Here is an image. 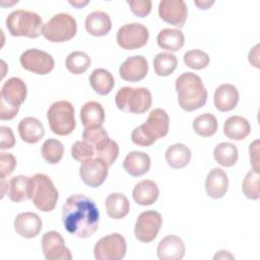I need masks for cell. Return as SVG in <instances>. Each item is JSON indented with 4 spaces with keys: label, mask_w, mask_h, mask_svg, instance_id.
Wrapping results in <instances>:
<instances>
[{
    "label": "cell",
    "mask_w": 260,
    "mask_h": 260,
    "mask_svg": "<svg viewBox=\"0 0 260 260\" xmlns=\"http://www.w3.org/2000/svg\"><path fill=\"white\" fill-rule=\"evenodd\" d=\"M62 220L70 235L86 239L98 231L100 212L93 200L83 194H72L62 207Z\"/></svg>",
    "instance_id": "cell-1"
},
{
    "label": "cell",
    "mask_w": 260,
    "mask_h": 260,
    "mask_svg": "<svg viewBox=\"0 0 260 260\" xmlns=\"http://www.w3.org/2000/svg\"><path fill=\"white\" fill-rule=\"evenodd\" d=\"M176 91L180 107L192 112L206 104L207 90L202 79L193 72H185L176 80Z\"/></svg>",
    "instance_id": "cell-2"
},
{
    "label": "cell",
    "mask_w": 260,
    "mask_h": 260,
    "mask_svg": "<svg viewBox=\"0 0 260 260\" xmlns=\"http://www.w3.org/2000/svg\"><path fill=\"white\" fill-rule=\"evenodd\" d=\"M170 119L162 109H153L145 123L134 128L131 133V140L139 146H150L157 139L165 137L169 132Z\"/></svg>",
    "instance_id": "cell-3"
},
{
    "label": "cell",
    "mask_w": 260,
    "mask_h": 260,
    "mask_svg": "<svg viewBox=\"0 0 260 260\" xmlns=\"http://www.w3.org/2000/svg\"><path fill=\"white\" fill-rule=\"evenodd\" d=\"M27 93L24 81L18 77H11L4 82L0 92V119L11 120L25 101Z\"/></svg>",
    "instance_id": "cell-4"
},
{
    "label": "cell",
    "mask_w": 260,
    "mask_h": 260,
    "mask_svg": "<svg viewBox=\"0 0 260 260\" xmlns=\"http://www.w3.org/2000/svg\"><path fill=\"white\" fill-rule=\"evenodd\" d=\"M43 26L41 16L29 10H14L6 18V27L13 37L38 38L43 31Z\"/></svg>",
    "instance_id": "cell-5"
},
{
    "label": "cell",
    "mask_w": 260,
    "mask_h": 260,
    "mask_svg": "<svg viewBox=\"0 0 260 260\" xmlns=\"http://www.w3.org/2000/svg\"><path fill=\"white\" fill-rule=\"evenodd\" d=\"M58 190L52 180L45 174H36L30 177V200L41 211H52L58 201Z\"/></svg>",
    "instance_id": "cell-6"
},
{
    "label": "cell",
    "mask_w": 260,
    "mask_h": 260,
    "mask_svg": "<svg viewBox=\"0 0 260 260\" xmlns=\"http://www.w3.org/2000/svg\"><path fill=\"white\" fill-rule=\"evenodd\" d=\"M115 103L119 110L133 114H143L152 103L150 91L145 87H121L115 96Z\"/></svg>",
    "instance_id": "cell-7"
},
{
    "label": "cell",
    "mask_w": 260,
    "mask_h": 260,
    "mask_svg": "<svg viewBox=\"0 0 260 260\" xmlns=\"http://www.w3.org/2000/svg\"><path fill=\"white\" fill-rule=\"evenodd\" d=\"M47 119L52 132L59 136L69 135L76 125L74 108L67 101L53 103L47 112Z\"/></svg>",
    "instance_id": "cell-8"
},
{
    "label": "cell",
    "mask_w": 260,
    "mask_h": 260,
    "mask_svg": "<svg viewBox=\"0 0 260 260\" xmlns=\"http://www.w3.org/2000/svg\"><path fill=\"white\" fill-rule=\"evenodd\" d=\"M76 31L75 18L67 13H58L44 24L42 35L51 43H64L73 39Z\"/></svg>",
    "instance_id": "cell-9"
},
{
    "label": "cell",
    "mask_w": 260,
    "mask_h": 260,
    "mask_svg": "<svg viewBox=\"0 0 260 260\" xmlns=\"http://www.w3.org/2000/svg\"><path fill=\"white\" fill-rule=\"evenodd\" d=\"M127 245L124 237L118 233L110 234L100 239L93 254L96 260H120L125 257Z\"/></svg>",
    "instance_id": "cell-10"
},
{
    "label": "cell",
    "mask_w": 260,
    "mask_h": 260,
    "mask_svg": "<svg viewBox=\"0 0 260 260\" xmlns=\"http://www.w3.org/2000/svg\"><path fill=\"white\" fill-rule=\"evenodd\" d=\"M149 38L148 29L141 23H127L122 25L116 36L118 45L124 50H136L146 45Z\"/></svg>",
    "instance_id": "cell-11"
},
{
    "label": "cell",
    "mask_w": 260,
    "mask_h": 260,
    "mask_svg": "<svg viewBox=\"0 0 260 260\" xmlns=\"http://www.w3.org/2000/svg\"><path fill=\"white\" fill-rule=\"evenodd\" d=\"M162 218L155 210H146L139 214L134 226L135 238L142 243L152 242L161 226Z\"/></svg>",
    "instance_id": "cell-12"
},
{
    "label": "cell",
    "mask_w": 260,
    "mask_h": 260,
    "mask_svg": "<svg viewBox=\"0 0 260 260\" xmlns=\"http://www.w3.org/2000/svg\"><path fill=\"white\" fill-rule=\"evenodd\" d=\"M19 61L25 70L40 75L50 73L55 66V61L49 53L35 48L24 51Z\"/></svg>",
    "instance_id": "cell-13"
},
{
    "label": "cell",
    "mask_w": 260,
    "mask_h": 260,
    "mask_svg": "<svg viewBox=\"0 0 260 260\" xmlns=\"http://www.w3.org/2000/svg\"><path fill=\"white\" fill-rule=\"evenodd\" d=\"M108 166L100 158H88L81 162L79 176L82 182L91 188L100 187L107 179Z\"/></svg>",
    "instance_id": "cell-14"
},
{
    "label": "cell",
    "mask_w": 260,
    "mask_h": 260,
    "mask_svg": "<svg viewBox=\"0 0 260 260\" xmlns=\"http://www.w3.org/2000/svg\"><path fill=\"white\" fill-rule=\"evenodd\" d=\"M42 249L47 260H71L70 250L65 246V241L60 233L50 231L42 238Z\"/></svg>",
    "instance_id": "cell-15"
},
{
    "label": "cell",
    "mask_w": 260,
    "mask_h": 260,
    "mask_svg": "<svg viewBox=\"0 0 260 260\" xmlns=\"http://www.w3.org/2000/svg\"><path fill=\"white\" fill-rule=\"evenodd\" d=\"M158 15L167 23L182 27L188 15V9L183 0H162L158 4Z\"/></svg>",
    "instance_id": "cell-16"
},
{
    "label": "cell",
    "mask_w": 260,
    "mask_h": 260,
    "mask_svg": "<svg viewBox=\"0 0 260 260\" xmlns=\"http://www.w3.org/2000/svg\"><path fill=\"white\" fill-rule=\"evenodd\" d=\"M148 73V63L143 56L128 57L120 66L119 74L122 79L129 82L142 80Z\"/></svg>",
    "instance_id": "cell-17"
},
{
    "label": "cell",
    "mask_w": 260,
    "mask_h": 260,
    "mask_svg": "<svg viewBox=\"0 0 260 260\" xmlns=\"http://www.w3.org/2000/svg\"><path fill=\"white\" fill-rule=\"evenodd\" d=\"M15 232L25 239L37 237L42 230V219L35 212H22L16 215L14 222Z\"/></svg>",
    "instance_id": "cell-18"
},
{
    "label": "cell",
    "mask_w": 260,
    "mask_h": 260,
    "mask_svg": "<svg viewBox=\"0 0 260 260\" xmlns=\"http://www.w3.org/2000/svg\"><path fill=\"white\" fill-rule=\"evenodd\" d=\"M156 252L160 260H181L185 255V245L180 237L169 235L158 243Z\"/></svg>",
    "instance_id": "cell-19"
},
{
    "label": "cell",
    "mask_w": 260,
    "mask_h": 260,
    "mask_svg": "<svg viewBox=\"0 0 260 260\" xmlns=\"http://www.w3.org/2000/svg\"><path fill=\"white\" fill-rule=\"evenodd\" d=\"M229 189V179L223 170L212 169L205 180V190L207 195L213 199L223 197Z\"/></svg>",
    "instance_id": "cell-20"
},
{
    "label": "cell",
    "mask_w": 260,
    "mask_h": 260,
    "mask_svg": "<svg viewBox=\"0 0 260 260\" xmlns=\"http://www.w3.org/2000/svg\"><path fill=\"white\" fill-rule=\"evenodd\" d=\"M239 98V91L236 86L230 83H223L215 89L213 102L218 111L229 112L237 107Z\"/></svg>",
    "instance_id": "cell-21"
},
{
    "label": "cell",
    "mask_w": 260,
    "mask_h": 260,
    "mask_svg": "<svg viewBox=\"0 0 260 260\" xmlns=\"http://www.w3.org/2000/svg\"><path fill=\"white\" fill-rule=\"evenodd\" d=\"M123 168L132 177L143 176L150 169V157L142 151H131L126 155Z\"/></svg>",
    "instance_id": "cell-22"
},
{
    "label": "cell",
    "mask_w": 260,
    "mask_h": 260,
    "mask_svg": "<svg viewBox=\"0 0 260 260\" xmlns=\"http://www.w3.org/2000/svg\"><path fill=\"white\" fill-rule=\"evenodd\" d=\"M20 138L30 144L39 142L45 135V128L40 120L34 117L22 119L17 127Z\"/></svg>",
    "instance_id": "cell-23"
},
{
    "label": "cell",
    "mask_w": 260,
    "mask_h": 260,
    "mask_svg": "<svg viewBox=\"0 0 260 260\" xmlns=\"http://www.w3.org/2000/svg\"><path fill=\"white\" fill-rule=\"evenodd\" d=\"M112 20L104 11H92L85 18V29L93 37H103L110 32Z\"/></svg>",
    "instance_id": "cell-24"
},
{
    "label": "cell",
    "mask_w": 260,
    "mask_h": 260,
    "mask_svg": "<svg viewBox=\"0 0 260 260\" xmlns=\"http://www.w3.org/2000/svg\"><path fill=\"white\" fill-rule=\"evenodd\" d=\"M6 195L13 202L30 199V178L23 175L12 177L7 182Z\"/></svg>",
    "instance_id": "cell-25"
},
{
    "label": "cell",
    "mask_w": 260,
    "mask_h": 260,
    "mask_svg": "<svg viewBox=\"0 0 260 260\" xmlns=\"http://www.w3.org/2000/svg\"><path fill=\"white\" fill-rule=\"evenodd\" d=\"M158 195V187L151 180H142L138 182L132 191L134 201L141 206L153 204L157 200Z\"/></svg>",
    "instance_id": "cell-26"
},
{
    "label": "cell",
    "mask_w": 260,
    "mask_h": 260,
    "mask_svg": "<svg viewBox=\"0 0 260 260\" xmlns=\"http://www.w3.org/2000/svg\"><path fill=\"white\" fill-rule=\"evenodd\" d=\"M223 132L228 138L241 141L250 134L251 126L246 118L242 116H232L225 120Z\"/></svg>",
    "instance_id": "cell-27"
},
{
    "label": "cell",
    "mask_w": 260,
    "mask_h": 260,
    "mask_svg": "<svg viewBox=\"0 0 260 260\" xmlns=\"http://www.w3.org/2000/svg\"><path fill=\"white\" fill-rule=\"evenodd\" d=\"M80 120L84 128L103 126L105 121L103 106L94 101L85 103L80 110Z\"/></svg>",
    "instance_id": "cell-28"
},
{
    "label": "cell",
    "mask_w": 260,
    "mask_h": 260,
    "mask_svg": "<svg viewBox=\"0 0 260 260\" xmlns=\"http://www.w3.org/2000/svg\"><path fill=\"white\" fill-rule=\"evenodd\" d=\"M105 206L108 215L114 219L125 217L130 210L129 200L122 193H111L106 198Z\"/></svg>",
    "instance_id": "cell-29"
},
{
    "label": "cell",
    "mask_w": 260,
    "mask_h": 260,
    "mask_svg": "<svg viewBox=\"0 0 260 260\" xmlns=\"http://www.w3.org/2000/svg\"><path fill=\"white\" fill-rule=\"evenodd\" d=\"M156 41L159 48L171 52H177L184 46L185 37L180 29L164 28L158 32Z\"/></svg>",
    "instance_id": "cell-30"
},
{
    "label": "cell",
    "mask_w": 260,
    "mask_h": 260,
    "mask_svg": "<svg viewBox=\"0 0 260 260\" xmlns=\"http://www.w3.org/2000/svg\"><path fill=\"white\" fill-rule=\"evenodd\" d=\"M91 88L100 95H107L114 87L115 80L112 73L106 69H94L89 76Z\"/></svg>",
    "instance_id": "cell-31"
},
{
    "label": "cell",
    "mask_w": 260,
    "mask_h": 260,
    "mask_svg": "<svg viewBox=\"0 0 260 260\" xmlns=\"http://www.w3.org/2000/svg\"><path fill=\"white\" fill-rule=\"evenodd\" d=\"M165 156L171 168L179 170L185 168L190 162L191 151L185 144L176 143L167 149Z\"/></svg>",
    "instance_id": "cell-32"
},
{
    "label": "cell",
    "mask_w": 260,
    "mask_h": 260,
    "mask_svg": "<svg viewBox=\"0 0 260 260\" xmlns=\"http://www.w3.org/2000/svg\"><path fill=\"white\" fill-rule=\"evenodd\" d=\"M213 156L217 164L222 167H233L239 157V151L235 144L230 142H221L214 147Z\"/></svg>",
    "instance_id": "cell-33"
},
{
    "label": "cell",
    "mask_w": 260,
    "mask_h": 260,
    "mask_svg": "<svg viewBox=\"0 0 260 260\" xmlns=\"http://www.w3.org/2000/svg\"><path fill=\"white\" fill-rule=\"evenodd\" d=\"M193 130L202 137H210L217 131V120L210 113H204L197 116L192 124Z\"/></svg>",
    "instance_id": "cell-34"
},
{
    "label": "cell",
    "mask_w": 260,
    "mask_h": 260,
    "mask_svg": "<svg viewBox=\"0 0 260 260\" xmlns=\"http://www.w3.org/2000/svg\"><path fill=\"white\" fill-rule=\"evenodd\" d=\"M178 65L176 56L172 53H158L153 59V69L158 76H169L172 74Z\"/></svg>",
    "instance_id": "cell-35"
},
{
    "label": "cell",
    "mask_w": 260,
    "mask_h": 260,
    "mask_svg": "<svg viewBox=\"0 0 260 260\" xmlns=\"http://www.w3.org/2000/svg\"><path fill=\"white\" fill-rule=\"evenodd\" d=\"M65 66L72 74H82L90 66V58L84 52L74 51L67 56Z\"/></svg>",
    "instance_id": "cell-36"
},
{
    "label": "cell",
    "mask_w": 260,
    "mask_h": 260,
    "mask_svg": "<svg viewBox=\"0 0 260 260\" xmlns=\"http://www.w3.org/2000/svg\"><path fill=\"white\" fill-rule=\"evenodd\" d=\"M42 156L50 165H57L63 157V144L57 139H47L42 145Z\"/></svg>",
    "instance_id": "cell-37"
},
{
    "label": "cell",
    "mask_w": 260,
    "mask_h": 260,
    "mask_svg": "<svg viewBox=\"0 0 260 260\" xmlns=\"http://www.w3.org/2000/svg\"><path fill=\"white\" fill-rule=\"evenodd\" d=\"M119 154V146L116 141L108 138L94 147V155L111 167L117 159Z\"/></svg>",
    "instance_id": "cell-38"
},
{
    "label": "cell",
    "mask_w": 260,
    "mask_h": 260,
    "mask_svg": "<svg viewBox=\"0 0 260 260\" xmlns=\"http://www.w3.org/2000/svg\"><path fill=\"white\" fill-rule=\"evenodd\" d=\"M259 172L251 170L247 173L242 183V191L244 195L251 200H258L260 198V187H259Z\"/></svg>",
    "instance_id": "cell-39"
},
{
    "label": "cell",
    "mask_w": 260,
    "mask_h": 260,
    "mask_svg": "<svg viewBox=\"0 0 260 260\" xmlns=\"http://www.w3.org/2000/svg\"><path fill=\"white\" fill-rule=\"evenodd\" d=\"M209 61V56L201 50H190L184 54V63L191 69H204L208 66Z\"/></svg>",
    "instance_id": "cell-40"
},
{
    "label": "cell",
    "mask_w": 260,
    "mask_h": 260,
    "mask_svg": "<svg viewBox=\"0 0 260 260\" xmlns=\"http://www.w3.org/2000/svg\"><path fill=\"white\" fill-rule=\"evenodd\" d=\"M71 155L77 161H84L94 155V147L86 141H75L71 147Z\"/></svg>",
    "instance_id": "cell-41"
},
{
    "label": "cell",
    "mask_w": 260,
    "mask_h": 260,
    "mask_svg": "<svg viewBox=\"0 0 260 260\" xmlns=\"http://www.w3.org/2000/svg\"><path fill=\"white\" fill-rule=\"evenodd\" d=\"M82 138L84 141L91 144L93 147L107 140L109 137L108 132L101 127H87L82 132Z\"/></svg>",
    "instance_id": "cell-42"
},
{
    "label": "cell",
    "mask_w": 260,
    "mask_h": 260,
    "mask_svg": "<svg viewBox=\"0 0 260 260\" xmlns=\"http://www.w3.org/2000/svg\"><path fill=\"white\" fill-rule=\"evenodd\" d=\"M130 10L138 17H145L151 11L152 3L150 0H133L127 1Z\"/></svg>",
    "instance_id": "cell-43"
},
{
    "label": "cell",
    "mask_w": 260,
    "mask_h": 260,
    "mask_svg": "<svg viewBox=\"0 0 260 260\" xmlns=\"http://www.w3.org/2000/svg\"><path fill=\"white\" fill-rule=\"evenodd\" d=\"M0 173L1 178L9 176L16 167V158L11 153L1 152L0 153Z\"/></svg>",
    "instance_id": "cell-44"
},
{
    "label": "cell",
    "mask_w": 260,
    "mask_h": 260,
    "mask_svg": "<svg viewBox=\"0 0 260 260\" xmlns=\"http://www.w3.org/2000/svg\"><path fill=\"white\" fill-rule=\"evenodd\" d=\"M0 133H1L0 148L2 150L12 148L15 144V138H14V134H13L11 128H9L7 126H1Z\"/></svg>",
    "instance_id": "cell-45"
},
{
    "label": "cell",
    "mask_w": 260,
    "mask_h": 260,
    "mask_svg": "<svg viewBox=\"0 0 260 260\" xmlns=\"http://www.w3.org/2000/svg\"><path fill=\"white\" fill-rule=\"evenodd\" d=\"M249 152H250V161L251 166L253 167V170L259 172V140H255L252 142L249 146Z\"/></svg>",
    "instance_id": "cell-46"
},
{
    "label": "cell",
    "mask_w": 260,
    "mask_h": 260,
    "mask_svg": "<svg viewBox=\"0 0 260 260\" xmlns=\"http://www.w3.org/2000/svg\"><path fill=\"white\" fill-rule=\"evenodd\" d=\"M259 45H256L253 47L249 52V62L251 65H253L256 68H259Z\"/></svg>",
    "instance_id": "cell-47"
},
{
    "label": "cell",
    "mask_w": 260,
    "mask_h": 260,
    "mask_svg": "<svg viewBox=\"0 0 260 260\" xmlns=\"http://www.w3.org/2000/svg\"><path fill=\"white\" fill-rule=\"evenodd\" d=\"M214 1H194V4L199 8V9H208Z\"/></svg>",
    "instance_id": "cell-48"
},
{
    "label": "cell",
    "mask_w": 260,
    "mask_h": 260,
    "mask_svg": "<svg viewBox=\"0 0 260 260\" xmlns=\"http://www.w3.org/2000/svg\"><path fill=\"white\" fill-rule=\"evenodd\" d=\"M69 3L76 8H82L85 5H87L89 3V1H69Z\"/></svg>",
    "instance_id": "cell-49"
},
{
    "label": "cell",
    "mask_w": 260,
    "mask_h": 260,
    "mask_svg": "<svg viewBox=\"0 0 260 260\" xmlns=\"http://www.w3.org/2000/svg\"><path fill=\"white\" fill-rule=\"evenodd\" d=\"M216 257H218L219 259H220V258H229V257H230V258H234L233 255H230V254L228 253V251H224V250L218 251V253L214 256V259H215Z\"/></svg>",
    "instance_id": "cell-50"
}]
</instances>
